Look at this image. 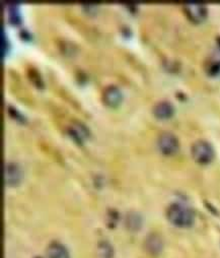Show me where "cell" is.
I'll list each match as a JSON object with an SVG mask.
<instances>
[{
  "label": "cell",
  "mask_w": 220,
  "mask_h": 258,
  "mask_svg": "<svg viewBox=\"0 0 220 258\" xmlns=\"http://www.w3.org/2000/svg\"><path fill=\"white\" fill-rule=\"evenodd\" d=\"M99 258H113L112 246L107 241H102L98 245Z\"/></svg>",
  "instance_id": "7c38bea8"
},
{
  "label": "cell",
  "mask_w": 220,
  "mask_h": 258,
  "mask_svg": "<svg viewBox=\"0 0 220 258\" xmlns=\"http://www.w3.org/2000/svg\"><path fill=\"white\" fill-rule=\"evenodd\" d=\"M174 112L175 108L173 104L168 100L159 101L153 107V113L159 119H168L172 117Z\"/></svg>",
  "instance_id": "ba28073f"
},
{
  "label": "cell",
  "mask_w": 220,
  "mask_h": 258,
  "mask_svg": "<svg viewBox=\"0 0 220 258\" xmlns=\"http://www.w3.org/2000/svg\"><path fill=\"white\" fill-rule=\"evenodd\" d=\"M126 223L129 229L136 231L141 226V218L136 213H131L126 218Z\"/></svg>",
  "instance_id": "4fadbf2b"
},
{
  "label": "cell",
  "mask_w": 220,
  "mask_h": 258,
  "mask_svg": "<svg viewBox=\"0 0 220 258\" xmlns=\"http://www.w3.org/2000/svg\"><path fill=\"white\" fill-rule=\"evenodd\" d=\"M205 70L212 77L220 76V50L211 54L205 63Z\"/></svg>",
  "instance_id": "9c48e42d"
},
{
  "label": "cell",
  "mask_w": 220,
  "mask_h": 258,
  "mask_svg": "<svg viewBox=\"0 0 220 258\" xmlns=\"http://www.w3.org/2000/svg\"><path fill=\"white\" fill-rule=\"evenodd\" d=\"M145 247L151 254L157 255L163 250V241L158 234H152L148 237L145 242Z\"/></svg>",
  "instance_id": "8fae6325"
},
{
  "label": "cell",
  "mask_w": 220,
  "mask_h": 258,
  "mask_svg": "<svg viewBox=\"0 0 220 258\" xmlns=\"http://www.w3.org/2000/svg\"><path fill=\"white\" fill-rule=\"evenodd\" d=\"M179 140L171 132H163L158 138V147L165 155H173L179 150Z\"/></svg>",
  "instance_id": "3957f363"
},
{
  "label": "cell",
  "mask_w": 220,
  "mask_h": 258,
  "mask_svg": "<svg viewBox=\"0 0 220 258\" xmlns=\"http://www.w3.org/2000/svg\"><path fill=\"white\" fill-rule=\"evenodd\" d=\"M193 159L199 164H208L214 157V150L211 144L205 140H198L191 147Z\"/></svg>",
  "instance_id": "7a4b0ae2"
},
{
  "label": "cell",
  "mask_w": 220,
  "mask_h": 258,
  "mask_svg": "<svg viewBox=\"0 0 220 258\" xmlns=\"http://www.w3.org/2000/svg\"><path fill=\"white\" fill-rule=\"evenodd\" d=\"M185 15L193 23H201L207 17V8L201 3H187L183 7Z\"/></svg>",
  "instance_id": "277c9868"
},
{
  "label": "cell",
  "mask_w": 220,
  "mask_h": 258,
  "mask_svg": "<svg viewBox=\"0 0 220 258\" xmlns=\"http://www.w3.org/2000/svg\"><path fill=\"white\" fill-rule=\"evenodd\" d=\"M102 101L109 107H117L122 101V93L115 85L107 86L102 92Z\"/></svg>",
  "instance_id": "8992f818"
},
{
  "label": "cell",
  "mask_w": 220,
  "mask_h": 258,
  "mask_svg": "<svg viewBox=\"0 0 220 258\" xmlns=\"http://www.w3.org/2000/svg\"><path fill=\"white\" fill-rule=\"evenodd\" d=\"M8 110H9V113L11 114V116H12L14 119H17V120H19V121H24L23 115H22L16 108H14L13 106H8Z\"/></svg>",
  "instance_id": "9a60e30c"
},
{
  "label": "cell",
  "mask_w": 220,
  "mask_h": 258,
  "mask_svg": "<svg viewBox=\"0 0 220 258\" xmlns=\"http://www.w3.org/2000/svg\"><path fill=\"white\" fill-rule=\"evenodd\" d=\"M48 258H69V253L64 245L59 242H52L47 247Z\"/></svg>",
  "instance_id": "30bf717a"
},
{
  "label": "cell",
  "mask_w": 220,
  "mask_h": 258,
  "mask_svg": "<svg viewBox=\"0 0 220 258\" xmlns=\"http://www.w3.org/2000/svg\"><path fill=\"white\" fill-rule=\"evenodd\" d=\"M67 133L69 137L78 144H82L83 140L89 136L88 128L80 121H73L67 128Z\"/></svg>",
  "instance_id": "52a82bcc"
},
{
  "label": "cell",
  "mask_w": 220,
  "mask_h": 258,
  "mask_svg": "<svg viewBox=\"0 0 220 258\" xmlns=\"http://www.w3.org/2000/svg\"><path fill=\"white\" fill-rule=\"evenodd\" d=\"M9 19L12 24H19L20 23V15L18 12L17 6H11L9 8Z\"/></svg>",
  "instance_id": "5bb4252c"
},
{
  "label": "cell",
  "mask_w": 220,
  "mask_h": 258,
  "mask_svg": "<svg viewBox=\"0 0 220 258\" xmlns=\"http://www.w3.org/2000/svg\"><path fill=\"white\" fill-rule=\"evenodd\" d=\"M37 258H40V257H37Z\"/></svg>",
  "instance_id": "2e32d148"
},
{
  "label": "cell",
  "mask_w": 220,
  "mask_h": 258,
  "mask_svg": "<svg viewBox=\"0 0 220 258\" xmlns=\"http://www.w3.org/2000/svg\"><path fill=\"white\" fill-rule=\"evenodd\" d=\"M167 218L176 227L189 228L194 223L195 215L190 207L180 203H173L167 209Z\"/></svg>",
  "instance_id": "6da1fadb"
},
{
  "label": "cell",
  "mask_w": 220,
  "mask_h": 258,
  "mask_svg": "<svg viewBox=\"0 0 220 258\" xmlns=\"http://www.w3.org/2000/svg\"><path fill=\"white\" fill-rule=\"evenodd\" d=\"M23 177L21 167L15 162H8L5 165V182L8 186L18 185Z\"/></svg>",
  "instance_id": "5b68a950"
}]
</instances>
